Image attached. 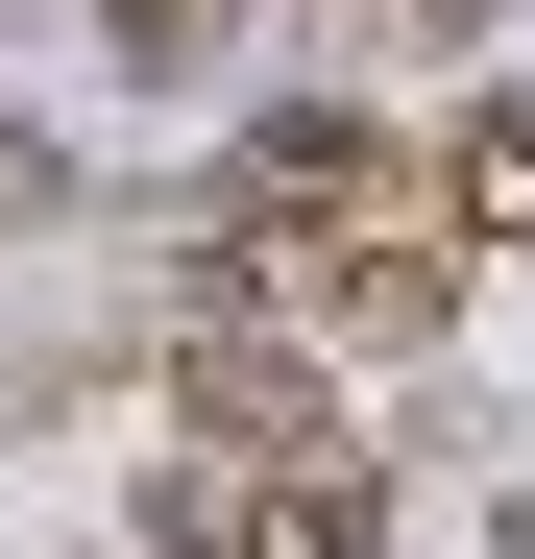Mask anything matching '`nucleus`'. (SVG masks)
I'll return each instance as SVG.
<instances>
[{
    "label": "nucleus",
    "instance_id": "f257e3e1",
    "mask_svg": "<svg viewBox=\"0 0 535 559\" xmlns=\"http://www.w3.org/2000/svg\"><path fill=\"white\" fill-rule=\"evenodd\" d=\"M146 535H170V559H366V535H390V462H243V438H170V462H146Z\"/></svg>",
    "mask_w": 535,
    "mask_h": 559
},
{
    "label": "nucleus",
    "instance_id": "f03ea898",
    "mask_svg": "<svg viewBox=\"0 0 535 559\" xmlns=\"http://www.w3.org/2000/svg\"><path fill=\"white\" fill-rule=\"evenodd\" d=\"M390 195H438L414 122H390V98H293V122L219 170V219H195V243H317V219H390Z\"/></svg>",
    "mask_w": 535,
    "mask_h": 559
},
{
    "label": "nucleus",
    "instance_id": "7ed1b4c3",
    "mask_svg": "<svg viewBox=\"0 0 535 559\" xmlns=\"http://www.w3.org/2000/svg\"><path fill=\"white\" fill-rule=\"evenodd\" d=\"M414 170H438V243L463 267H535V98H463Z\"/></svg>",
    "mask_w": 535,
    "mask_h": 559
},
{
    "label": "nucleus",
    "instance_id": "20e7f679",
    "mask_svg": "<svg viewBox=\"0 0 535 559\" xmlns=\"http://www.w3.org/2000/svg\"><path fill=\"white\" fill-rule=\"evenodd\" d=\"M243 25H268V0H98V73H122V98H219Z\"/></svg>",
    "mask_w": 535,
    "mask_h": 559
},
{
    "label": "nucleus",
    "instance_id": "39448f33",
    "mask_svg": "<svg viewBox=\"0 0 535 559\" xmlns=\"http://www.w3.org/2000/svg\"><path fill=\"white\" fill-rule=\"evenodd\" d=\"M268 25H317V49H487L511 0H268Z\"/></svg>",
    "mask_w": 535,
    "mask_h": 559
},
{
    "label": "nucleus",
    "instance_id": "423d86ee",
    "mask_svg": "<svg viewBox=\"0 0 535 559\" xmlns=\"http://www.w3.org/2000/svg\"><path fill=\"white\" fill-rule=\"evenodd\" d=\"M25 195H49V146H25V122H0V219H25Z\"/></svg>",
    "mask_w": 535,
    "mask_h": 559
}]
</instances>
